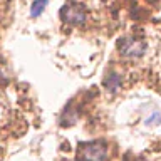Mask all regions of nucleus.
Listing matches in <instances>:
<instances>
[{
    "mask_svg": "<svg viewBox=\"0 0 161 161\" xmlns=\"http://www.w3.org/2000/svg\"><path fill=\"white\" fill-rule=\"evenodd\" d=\"M80 158L84 161H104L108 158V146L101 141L80 144Z\"/></svg>",
    "mask_w": 161,
    "mask_h": 161,
    "instance_id": "f257e3e1",
    "label": "nucleus"
},
{
    "mask_svg": "<svg viewBox=\"0 0 161 161\" xmlns=\"http://www.w3.org/2000/svg\"><path fill=\"white\" fill-rule=\"evenodd\" d=\"M118 50L126 59H138L146 52V44L136 39H121L118 42Z\"/></svg>",
    "mask_w": 161,
    "mask_h": 161,
    "instance_id": "f03ea898",
    "label": "nucleus"
},
{
    "mask_svg": "<svg viewBox=\"0 0 161 161\" xmlns=\"http://www.w3.org/2000/svg\"><path fill=\"white\" fill-rule=\"evenodd\" d=\"M60 19L64 24L80 25L86 22V8L79 3H69L60 10Z\"/></svg>",
    "mask_w": 161,
    "mask_h": 161,
    "instance_id": "7ed1b4c3",
    "label": "nucleus"
},
{
    "mask_svg": "<svg viewBox=\"0 0 161 161\" xmlns=\"http://www.w3.org/2000/svg\"><path fill=\"white\" fill-rule=\"evenodd\" d=\"M121 86V77L116 72H109L108 75H106V79H104V87L111 91V92H116L118 91V87Z\"/></svg>",
    "mask_w": 161,
    "mask_h": 161,
    "instance_id": "20e7f679",
    "label": "nucleus"
},
{
    "mask_svg": "<svg viewBox=\"0 0 161 161\" xmlns=\"http://www.w3.org/2000/svg\"><path fill=\"white\" fill-rule=\"evenodd\" d=\"M45 7H47V0H35L32 3V7H30V14H32L34 17H39V15L45 10Z\"/></svg>",
    "mask_w": 161,
    "mask_h": 161,
    "instance_id": "39448f33",
    "label": "nucleus"
},
{
    "mask_svg": "<svg viewBox=\"0 0 161 161\" xmlns=\"http://www.w3.org/2000/svg\"><path fill=\"white\" fill-rule=\"evenodd\" d=\"M159 123H161V114L159 113H154L151 118L146 119V124H148V126H156V124H159Z\"/></svg>",
    "mask_w": 161,
    "mask_h": 161,
    "instance_id": "423d86ee",
    "label": "nucleus"
}]
</instances>
